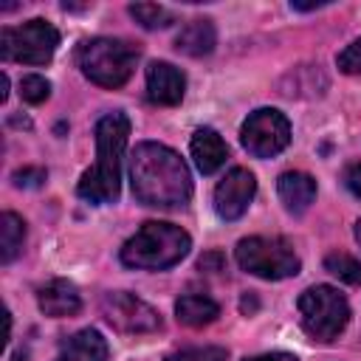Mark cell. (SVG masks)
Masks as SVG:
<instances>
[{"mask_svg":"<svg viewBox=\"0 0 361 361\" xmlns=\"http://www.w3.org/2000/svg\"><path fill=\"white\" fill-rule=\"evenodd\" d=\"M243 271L259 279H288L296 276L302 262L285 237H245L234 251Z\"/></svg>","mask_w":361,"mask_h":361,"instance_id":"6","label":"cell"},{"mask_svg":"<svg viewBox=\"0 0 361 361\" xmlns=\"http://www.w3.org/2000/svg\"><path fill=\"white\" fill-rule=\"evenodd\" d=\"M20 96L28 104H39V102H45L51 96V82L45 76H39V73H28V76L20 79Z\"/></svg>","mask_w":361,"mask_h":361,"instance_id":"21","label":"cell"},{"mask_svg":"<svg viewBox=\"0 0 361 361\" xmlns=\"http://www.w3.org/2000/svg\"><path fill=\"white\" fill-rule=\"evenodd\" d=\"M355 240H358V243H361V220H358V223H355Z\"/></svg>","mask_w":361,"mask_h":361,"instance_id":"28","label":"cell"},{"mask_svg":"<svg viewBox=\"0 0 361 361\" xmlns=\"http://www.w3.org/2000/svg\"><path fill=\"white\" fill-rule=\"evenodd\" d=\"M189 248H192V237L180 226L149 220L121 245V262L127 268L164 271L178 265L189 254Z\"/></svg>","mask_w":361,"mask_h":361,"instance_id":"3","label":"cell"},{"mask_svg":"<svg viewBox=\"0 0 361 361\" xmlns=\"http://www.w3.org/2000/svg\"><path fill=\"white\" fill-rule=\"evenodd\" d=\"M299 319L307 336L316 341H333L350 322V305L344 293H338L333 285H313L307 288L299 302Z\"/></svg>","mask_w":361,"mask_h":361,"instance_id":"5","label":"cell"},{"mask_svg":"<svg viewBox=\"0 0 361 361\" xmlns=\"http://www.w3.org/2000/svg\"><path fill=\"white\" fill-rule=\"evenodd\" d=\"M59 31L45 20H28L23 25H8L0 31V56L6 62L45 65L56 54Z\"/></svg>","mask_w":361,"mask_h":361,"instance_id":"7","label":"cell"},{"mask_svg":"<svg viewBox=\"0 0 361 361\" xmlns=\"http://www.w3.org/2000/svg\"><path fill=\"white\" fill-rule=\"evenodd\" d=\"M130 183L135 200L144 206L172 209L192 197V175L183 158L158 141L135 144L130 155Z\"/></svg>","mask_w":361,"mask_h":361,"instance_id":"1","label":"cell"},{"mask_svg":"<svg viewBox=\"0 0 361 361\" xmlns=\"http://www.w3.org/2000/svg\"><path fill=\"white\" fill-rule=\"evenodd\" d=\"M130 14H133V20L141 25V28H166L172 20H175V14L166 8V6H158V3H133L130 6Z\"/></svg>","mask_w":361,"mask_h":361,"instance_id":"20","label":"cell"},{"mask_svg":"<svg viewBox=\"0 0 361 361\" xmlns=\"http://www.w3.org/2000/svg\"><path fill=\"white\" fill-rule=\"evenodd\" d=\"M23 243H25V223H23V217L14 214V212H3L0 214V259L8 265L20 254Z\"/></svg>","mask_w":361,"mask_h":361,"instance_id":"18","label":"cell"},{"mask_svg":"<svg viewBox=\"0 0 361 361\" xmlns=\"http://www.w3.org/2000/svg\"><path fill=\"white\" fill-rule=\"evenodd\" d=\"M336 65H338V71H344V73H350V76L361 73V37L353 39V42L336 56Z\"/></svg>","mask_w":361,"mask_h":361,"instance_id":"23","label":"cell"},{"mask_svg":"<svg viewBox=\"0 0 361 361\" xmlns=\"http://www.w3.org/2000/svg\"><path fill=\"white\" fill-rule=\"evenodd\" d=\"M344 183L355 197H361V164H350L344 169Z\"/></svg>","mask_w":361,"mask_h":361,"instance_id":"25","label":"cell"},{"mask_svg":"<svg viewBox=\"0 0 361 361\" xmlns=\"http://www.w3.org/2000/svg\"><path fill=\"white\" fill-rule=\"evenodd\" d=\"M42 180H45V169H39V166H25V169L14 172V183L17 186H39Z\"/></svg>","mask_w":361,"mask_h":361,"instance_id":"24","label":"cell"},{"mask_svg":"<svg viewBox=\"0 0 361 361\" xmlns=\"http://www.w3.org/2000/svg\"><path fill=\"white\" fill-rule=\"evenodd\" d=\"M166 361H226V350L223 347H186V350L166 355Z\"/></svg>","mask_w":361,"mask_h":361,"instance_id":"22","label":"cell"},{"mask_svg":"<svg viewBox=\"0 0 361 361\" xmlns=\"http://www.w3.org/2000/svg\"><path fill=\"white\" fill-rule=\"evenodd\" d=\"M135 62H138V48H133L124 39L96 37L85 42L79 51L82 73L99 87H121L133 76Z\"/></svg>","mask_w":361,"mask_h":361,"instance_id":"4","label":"cell"},{"mask_svg":"<svg viewBox=\"0 0 361 361\" xmlns=\"http://www.w3.org/2000/svg\"><path fill=\"white\" fill-rule=\"evenodd\" d=\"M240 141L254 158H274L290 144V121L276 107H259L243 121Z\"/></svg>","mask_w":361,"mask_h":361,"instance_id":"8","label":"cell"},{"mask_svg":"<svg viewBox=\"0 0 361 361\" xmlns=\"http://www.w3.org/2000/svg\"><path fill=\"white\" fill-rule=\"evenodd\" d=\"M324 271H330L333 276H338L347 285H361V262L353 254L344 251H333L324 257Z\"/></svg>","mask_w":361,"mask_h":361,"instance_id":"19","label":"cell"},{"mask_svg":"<svg viewBox=\"0 0 361 361\" xmlns=\"http://www.w3.org/2000/svg\"><path fill=\"white\" fill-rule=\"evenodd\" d=\"M217 45V31H214V23L212 20H189L178 37H175V48L186 56H206L212 54Z\"/></svg>","mask_w":361,"mask_h":361,"instance_id":"16","label":"cell"},{"mask_svg":"<svg viewBox=\"0 0 361 361\" xmlns=\"http://www.w3.org/2000/svg\"><path fill=\"white\" fill-rule=\"evenodd\" d=\"M189 149H192L195 166H197L203 175L217 172V169L226 164V158H228V147H226V141H223L220 133L212 130V127H200V130H195V135H192V141H189Z\"/></svg>","mask_w":361,"mask_h":361,"instance_id":"13","label":"cell"},{"mask_svg":"<svg viewBox=\"0 0 361 361\" xmlns=\"http://www.w3.org/2000/svg\"><path fill=\"white\" fill-rule=\"evenodd\" d=\"M175 316L186 327H203V324H212L220 316V305L214 299L203 296V293H183L175 302Z\"/></svg>","mask_w":361,"mask_h":361,"instance_id":"17","label":"cell"},{"mask_svg":"<svg viewBox=\"0 0 361 361\" xmlns=\"http://www.w3.org/2000/svg\"><path fill=\"white\" fill-rule=\"evenodd\" d=\"M99 305H102V316L121 333H155V330H161V313L127 290H110L102 296Z\"/></svg>","mask_w":361,"mask_h":361,"instance_id":"9","label":"cell"},{"mask_svg":"<svg viewBox=\"0 0 361 361\" xmlns=\"http://www.w3.org/2000/svg\"><path fill=\"white\" fill-rule=\"evenodd\" d=\"M257 195V180L248 169L243 166H234L217 186H214V212L223 217V220H240L251 200Z\"/></svg>","mask_w":361,"mask_h":361,"instance_id":"10","label":"cell"},{"mask_svg":"<svg viewBox=\"0 0 361 361\" xmlns=\"http://www.w3.org/2000/svg\"><path fill=\"white\" fill-rule=\"evenodd\" d=\"M130 138V118L107 113L96 121V164L82 175L76 195L93 206L113 203L121 192V155Z\"/></svg>","mask_w":361,"mask_h":361,"instance_id":"2","label":"cell"},{"mask_svg":"<svg viewBox=\"0 0 361 361\" xmlns=\"http://www.w3.org/2000/svg\"><path fill=\"white\" fill-rule=\"evenodd\" d=\"M186 93V76L172 62H149L147 68V96L152 104H180Z\"/></svg>","mask_w":361,"mask_h":361,"instance_id":"11","label":"cell"},{"mask_svg":"<svg viewBox=\"0 0 361 361\" xmlns=\"http://www.w3.org/2000/svg\"><path fill=\"white\" fill-rule=\"evenodd\" d=\"M107 341L99 330L85 327L62 341L56 361H107Z\"/></svg>","mask_w":361,"mask_h":361,"instance_id":"15","label":"cell"},{"mask_svg":"<svg viewBox=\"0 0 361 361\" xmlns=\"http://www.w3.org/2000/svg\"><path fill=\"white\" fill-rule=\"evenodd\" d=\"M37 305L45 316L51 319H62V316H73L82 310V296L76 290L73 282L68 279H51L48 285L39 288L37 293Z\"/></svg>","mask_w":361,"mask_h":361,"instance_id":"12","label":"cell"},{"mask_svg":"<svg viewBox=\"0 0 361 361\" xmlns=\"http://www.w3.org/2000/svg\"><path fill=\"white\" fill-rule=\"evenodd\" d=\"M276 192L290 214H302L316 200V180L307 172H282L276 180Z\"/></svg>","mask_w":361,"mask_h":361,"instance_id":"14","label":"cell"},{"mask_svg":"<svg viewBox=\"0 0 361 361\" xmlns=\"http://www.w3.org/2000/svg\"><path fill=\"white\" fill-rule=\"evenodd\" d=\"M243 361H299L290 353H268V355H254V358H243Z\"/></svg>","mask_w":361,"mask_h":361,"instance_id":"27","label":"cell"},{"mask_svg":"<svg viewBox=\"0 0 361 361\" xmlns=\"http://www.w3.org/2000/svg\"><path fill=\"white\" fill-rule=\"evenodd\" d=\"M223 265H226V259H223V254H217V251L203 254V257H200V262H197V268H200V271H223Z\"/></svg>","mask_w":361,"mask_h":361,"instance_id":"26","label":"cell"}]
</instances>
